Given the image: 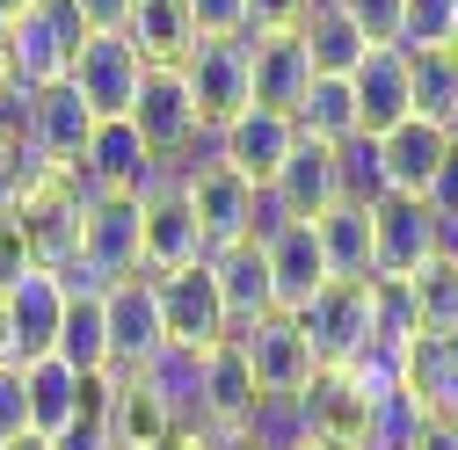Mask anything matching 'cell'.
Instances as JSON below:
<instances>
[{
  "instance_id": "obj_1",
  "label": "cell",
  "mask_w": 458,
  "mask_h": 450,
  "mask_svg": "<svg viewBox=\"0 0 458 450\" xmlns=\"http://www.w3.org/2000/svg\"><path fill=\"white\" fill-rule=\"evenodd\" d=\"M81 15L66 0H22V8L0 22V51H8V88L37 95V88H59L73 66V44H81Z\"/></svg>"
},
{
  "instance_id": "obj_2",
  "label": "cell",
  "mask_w": 458,
  "mask_h": 450,
  "mask_svg": "<svg viewBox=\"0 0 458 450\" xmlns=\"http://www.w3.org/2000/svg\"><path fill=\"white\" fill-rule=\"evenodd\" d=\"M66 298L73 284L59 269H22L0 284V363H37L59 349V320H66Z\"/></svg>"
},
{
  "instance_id": "obj_3",
  "label": "cell",
  "mask_w": 458,
  "mask_h": 450,
  "mask_svg": "<svg viewBox=\"0 0 458 450\" xmlns=\"http://www.w3.org/2000/svg\"><path fill=\"white\" fill-rule=\"evenodd\" d=\"M292 320H299V334H306V349H313L320 371H342V363L371 356V284H342V276H327Z\"/></svg>"
},
{
  "instance_id": "obj_4",
  "label": "cell",
  "mask_w": 458,
  "mask_h": 450,
  "mask_svg": "<svg viewBox=\"0 0 458 450\" xmlns=\"http://www.w3.org/2000/svg\"><path fill=\"white\" fill-rule=\"evenodd\" d=\"M182 88H190V109L204 131H225L248 109V37H197L182 59H175Z\"/></svg>"
},
{
  "instance_id": "obj_5",
  "label": "cell",
  "mask_w": 458,
  "mask_h": 450,
  "mask_svg": "<svg viewBox=\"0 0 458 450\" xmlns=\"http://www.w3.org/2000/svg\"><path fill=\"white\" fill-rule=\"evenodd\" d=\"M139 73H146V59H139V44L124 29H88L73 44L66 88L88 102V117H124L131 95H139Z\"/></svg>"
},
{
  "instance_id": "obj_6",
  "label": "cell",
  "mask_w": 458,
  "mask_h": 450,
  "mask_svg": "<svg viewBox=\"0 0 458 450\" xmlns=\"http://www.w3.org/2000/svg\"><path fill=\"white\" fill-rule=\"evenodd\" d=\"M124 124L139 131V146H146L153 160H182L197 138H211V131L197 124L190 88H182L175 66H146V73H139V95H131V109H124Z\"/></svg>"
},
{
  "instance_id": "obj_7",
  "label": "cell",
  "mask_w": 458,
  "mask_h": 450,
  "mask_svg": "<svg viewBox=\"0 0 458 450\" xmlns=\"http://www.w3.org/2000/svg\"><path fill=\"white\" fill-rule=\"evenodd\" d=\"M153 298H160V334H167L175 349H211V342H225V334H233V320H225V305H218L211 254L190 262V269L153 276Z\"/></svg>"
},
{
  "instance_id": "obj_8",
  "label": "cell",
  "mask_w": 458,
  "mask_h": 450,
  "mask_svg": "<svg viewBox=\"0 0 458 450\" xmlns=\"http://www.w3.org/2000/svg\"><path fill=\"white\" fill-rule=\"evenodd\" d=\"M182 196L197 211V233L204 247H233V240H255V225H262V189L241 182L225 160H204L182 175Z\"/></svg>"
},
{
  "instance_id": "obj_9",
  "label": "cell",
  "mask_w": 458,
  "mask_h": 450,
  "mask_svg": "<svg viewBox=\"0 0 458 450\" xmlns=\"http://www.w3.org/2000/svg\"><path fill=\"white\" fill-rule=\"evenodd\" d=\"M88 131H95V117H88V102H81L66 80L22 95V153H30L37 167H51V175H73V167H81Z\"/></svg>"
},
{
  "instance_id": "obj_10",
  "label": "cell",
  "mask_w": 458,
  "mask_h": 450,
  "mask_svg": "<svg viewBox=\"0 0 458 450\" xmlns=\"http://www.w3.org/2000/svg\"><path fill=\"white\" fill-rule=\"evenodd\" d=\"M102 320H109V371H139L167 334H160V298L153 269H131L117 284H102Z\"/></svg>"
},
{
  "instance_id": "obj_11",
  "label": "cell",
  "mask_w": 458,
  "mask_h": 450,
  "mask_svg": "<svg viewBox=\"0 0 458 450\" xmlns=\"http://www.w3.org/2000/svg\"><path fill=\"white\" fill-rule=\"evenodd\" d=\"M233 342H241V356H248V371H255V392H284V400H292V392H306L313 371H320L292 312H269V320L241 327Z\"/></svg>"
},
{
  "instance_id": "obj_12",
  "label": "cell",
  "mask_w": 458,
  "mask_h": 450,
  "mask_svg": "<svg viewBox=\"0 0 458 450\" xmlns=\"http://www.w3.org/2000/svg\"><path fill=\"white\" fill-rule=\"evenodd\" d=\"M437 254V211L422 196H378L371 204V276H415Z\"/></svg>"
},
{
  "instance_id": "obj_13",
  "label": "cell",
  "mask_w": 458,
  "mask_h": 450,
  "mask_svg": "<svg viewBox=\"0 0 458 450\" xmlns=\"http://www.w3.org/2000/svg\"><path fill=\"white\" fill-rule=\"evenodd\" d=\"M218 138V160L233 167L241 182H255V189H269L276 182V167L292 160V146H299V124L292 117H276V109H241L225 131H211Z\"/></svg>"
},
{
  "instance_id": "obj_14",
  "label": "cell",
  "mask_w": 458,
  "mask_h": 450,
  "mask_svg": "<svg viewBox=\"0 0 458 450\" xmlns=\"http://www.w3.org/2000/svg\"><path fill=\"white\" fill-rule=\"evenodd\" d=\"M313 66H306V44L299 29H255L248 37V109H276L292 117L299 95H306Z\"/></svg>"
},
{
  "instance_id": "obj_15",
  "label": "cell",
  "mask_w": 458,
  "mask_h": 450,
  "mask_svg": "<svg viewBox=\"0 0 458 450\" xmlns=\"http://www.w3.org/2000/svg\"><path fill=\"white\" fill-rule=\"evenodd\" d=\"M350 95H357V131L378 138L400 117H415V95H408V51L400 44H371L364 59L350 66Z\"/></svg>"
},
{
  "instance_id": "obj_16",
  "label": "cell",
  "mask_w": 458,
  "mask_h": 450,
  "mask_svg": "<svg viewBox=\"0 0 458 450\" xmlns=\"http://www.w3.org/2000/svg\"><path fill=\"white\" fill-rule=\"evenodd\" d=\"M262 262H269V291H276V312H299L320 284H327V254L313 240V218H284L262 233Z\"/></svg>"
},
{
  "instance_id": "obj_17",
  "label": "cell",
  "mask_w": 458,
  "mask_h": 450,
  "mask_svg": "<svg viewBox=\"0 0 458 450\" xmlns=\"http://www.w3.org/2000/svg\"><path fill=\"white\" fill-rule=\"evenodd\" d=\"M255 371H248V356H241V342L225 334V342H211L204 356H197V414L211 421V429H248V414H255Z\"/></svg>"
},
{
  "instance_id": "obj_18",
  "label": "cell",
  "mask_w": 458,
  "mask_h": 450,
  "mask_svg": "<svg viewBox=\"0 0 458 450\" xmlns=\"http://www.w3.org/2000/svg\"><path fill=\"white\" fill-rule=\"evenodd\" d=\"M139 204H146L139 247H146V269H153V276L190 269V262H204V254H211V247H204V233H197V211H190L182 182H167V189H153V196H139Z\"/></svg>"
},
{
  "instance_id": "obj_19",
  "label": "cell",
  "mask_w": 458,
  "mask_h": 450,
  "mask_svg": "<svg viewBox=\"0 0 458 450\" xmlns=\"http://www.w3.org/2000/svg\"><path fill=\"white\" fill-rule=\"evenodd\" d=\"M400 371V392L422 407V414H458V334H415V342H400L393 356Z\"/></svg>"
},
{
  "instance_id": "obj_20",
  "label": "cell",
  "mask_w": 458,
  "mask_h": 450,
  "mask_svg": "<svg viewBox=\"0 0 458 450\" xmlns=\"http://www.w3.org/2000/svg\"><path fill=\"white\" fill-rule=\"evenodd\" d=\"M371 146H378V167H386V196H422L429 175H437V160L451 153V131L429 124V117H400Z\"/></svg>"
},
{
  "instance_id": "obj_21",
  "label": "cell",
  "mask_w": 458,
  "mask_h": 450,
  "mask_svg": "<svg viewBox=\"0 0 458 450\" xmlns=\"http://www.w3.org/2000/svg\"><path fill=\"white\" fill-rule=\"evenodd\" d=\"M269 204L284 218H320L327 204H342V167H335V146H313L299 138L292 160L276 167V182H269Z\"/></svg>"
},
{
  "instance_id": "obj_22",
  "label": "cell",
  "mask_w": 458,
  "mask_h": 450,
  "mask_svg": "<svg viewBox=\"0 0 458 450\" xmlns=\"http://www.w3.org/2000/svg\"><path fill=\"white\" fill-rule=\"evenodd\" d=\"M211 276H218V305H225V320H233V334L276 312V291H269V262H262V240L211 247Z\"/></svg>"
},
{
  "instance_id": "obj_23",
  "label": "cell",
  "mask_w": 458,
  "mask_h": 450,
  "mask_svg": "<svg viewBox=\"0 0 458 450\" xmlns=\"http://www.w3.org/2000/svg\"><path fill=\"white\" fill-rule=\"evenodd\" d=\"M81 371H66L59 356H37L22 363V392H30V436L44 443H59L66 429H81Z\"/></svg>"
},
{
  "instance_id": "obj_24",
  "label": "cell",
  "mask_w": 458,
  "mask_h": 450,
  "mask_svg": "<svg viewBox=\"0 0 458 450\" xmlns=\"http://www.w3.org/2000/svg\"><path fill=\"white\" fill-rule=\"evenodd\" d=\"M313 240L327 254V276H342V284H371V204H327L313 218Z\"/></svg>"
},
{
  "instance_id": "obj_25",
  "label": "cell",
  "mask_w": 458,
  "mask_h": 450,
  "mask_svg": "<svg viewBox=\"0 0 458 450\" xmlns=\"http://www.w3.org/2000/svg\"><path fill=\"white\" fill-rule=\"evenodd\" d=\"M292 124L299 138L313 146H342V138H357V95H350V73H313L299 109H292Z\"/></svg>"
},
{
  "instance_id": "obj_26",
  "label": "cell",
  "mask_w": 458,
  "mask_h": 450,
  "mask_svg": "<svg viewBox=\"0 0 458 450\" xmlns=\"http://www.w3.org/2000/svg\"><path fill=\"white\" fill-rule=\"evenodd\" d=\"M59 356L66 371H81V378H95V371H109V320H102V291H88V284H73V298H66V320H59Z\"/></svg>"
},
{
  "instance_id": "obj_27",
  "label": "cell",
  "mask_w": 458,
  "mask_h": 450,
  "mask_svg": "<svg viewBox=\"0 0 458 450\" xmlns=\"http://www.w3.org/2000/svg\"><path fill=\"white\" fill-rule=\"evenodd\" d=\"M124 37L139 44L146 66H175L182 51L197 44V22H190V0H131V22Z\"/></svg>"
},
{
  "instance_id": "obj_28",
  "label": "cell",
  "mask_w": 458,
  "mask_h": 450,
  "mask_svg": "<svg viewBox=\"0 0 458 450\" xmlns=\"http://www.w3.org/2000/svg\"><path fill=\"white\" fill-rule=\"evenodd\" d=\"M400 51H408V44H400ZM408 95H415V117H429V124L451 131V117H458V44L408 51Z\"/></svg>"
},
{
  "instance_id": "obj_29",
  "label": "cell",
  "mask_w": 458,
  "mask_h": 450,
  "mask_svg": "<svg viewBox=\"0 0 458 450\" xmlns=\"http://www.w3.org/2000/svg\"><path fill=\"white\" fill-rule=\"evenodd\" d=\"M299 44H306V66L313 73H350L357 59H364V37H357V22L335 8V0H313V8L299 15Z\"/></svg>"
},
{
  "instance_id": "obj_30",
  "label": "cell",
  "mask_w": 458,
  "mask_h": 450,
  "mask_svg": "<svg viewBox=\"0 0 458 450\" xmlns=\"http://www.w3.org/2000/svg\"><path fill=\"white\" fill-rule=\"evenodd\" d=\"M400 291H408L415 334H458V262L429 254L415 276H400Z\"/></svg>"
},
{
  "instance_id": "obj_31",
  "label": "cell",
  "mask_w": 458,
  "mask_h": 450,
  "mask_svg": "<svg viewBox=\"0 0 458 450\" xmlns=\"http://www.w3.org/2000/svg\"><path fill=\"white\" fill-rule=\"evenodd\" d=\"M335 167H342V196H350V204H378L386 196V167H378V146L364 131L335 146Z\"/></svg>"
},
{
  "instance_id": "obj_32",
  "label": "cell",
  "mask_w": 458,
  "mask_h": 450,
  "mask_svg": "<svg viewBox=\"0 0 458 450\" xmlns=\"http://www.w3.org/2000/svg\"><path fill=\"white\" fill-rule=\"evenodd\" d=\"M400 44H458V0H400Z\"/></svg>"
},
{
  "instance_id": "obj_33",
  "label": "cell",
  "mask_w": 458,
  "mask_h": 450,
  "mask_svg": "<svg viewBox=\"0 0 458 450\" xmlns=\"http://www.w3.org/2000/svg\"><path fill=\"white\" fill-rule=\"evenodd\" d=\"M364 44H400V0H335Z\"/></svg>"
},
{
  "instance_id": "obj_34",
  "label": "cell",
  "mask_w": 458,
  "mask_h": 450,
  "mask_svg": "<svg viewBox=\"0 0 458 450\" xmlns=\"http://www.w3.org/2000/svg\"><path fill=\"white\" fill-rule=\"evenodd\" d=\"M30 436V392H22V363H0V443Z\"/></svg>"
},
{
  "instance_id": "obj_35",
  "label": "cell",
  "mask_w": 458,
  "mask_h": 450,
  "mask_svg": "<svg viewBox=\"0 0 458 450\" xmlns=\"http://www.w3.org/2000/svg\"><path fill=\"white\" fill-rule=\"evenodd\" d=\"M197 37H248V0H190Z\"/></svg>"
},
{
  "instance_id": "obj_36",
  "label": "cell",
  "mask_w": 458,
  "mask_h": 450,
  "mask_svg": "<svg viewBox=\"0 0 458 450\" xmlns=\"http://www.w3.org/2000/svg\"><path fill=\"white\" fill-rule=\"evenodd\" d=\"M306 8H313V0H248V37L255 29H299Z\"/></svg>"
},
{
  "instance_id": "obj_37",
  "label": "cell",
  "mask_w": 458,
  "mask_h": 450,
  "mask_svg": "<svg viewBox=\"0 0 458 450\" xmlns=\"http://www.w3.org/2000/svg\"><path fill=\"white\" fill-rule=\"evenodd\" d=\"M81 15V29H124L131 22V0H66Z\"/></svg>"
},
{
  "instance_id": "obj_38",
  "label": "cell",
  "mask_w": 458,
  "mask_h": 450,
  "mask_svg": "<svg viewBox=\"0 0 458 450\" xmlns=\"http://www.w3.org/2000/svg\"><path fill=\"white\" fill-rule=\"evenodd\" d=\"M408 450H458V421L422 414V429H415V443H408Z\"/></svg>"
},
{
  "instance_id": "obj_39",
  "label": "cell",
  "mask_w": 458,
  "mask_h": 450,
  "mask_svg": "<svg viewBox=\"0 0 458 450\" xmlns=\"http://www.w3.org/2000/svg\"><path fill=\"white\" fill-rule=\"evenodd\" d=\"M0 450H51L44 436H15V443H0Z\"/></svg>"
},
{
  "instance_id": "obj_40",
  "label": "cell",
  "mask_w": 458,
  "mask_h": 450,
  "mask_svg": "<svg viewBox=\"0 0 458 450\" xmlns=\"http://www.w3.org/2000/svg\"><path fill=\"white\" fill-rule=\"evenodd\" d=\"M15 8H22V0H0V22H8V15H15Z\"/></svg>"
},
{
  "instance_id": "obj_41",
  "label": "cell",
  "mask_w": 458,
  "mask_h": 450,
  "mask_svg": "<svg viewBox=\"0 0 458 450\" xmlns=\"http://www.w3.org/2000/svg\"><path fill=\"white\" fill-rule=\"evenodd\" d=\"M299 450H313V443H299Z\"/></svg>"
},
{
  "instance_id": "obj_42",
  "label": "cell",
  "mask_w": 458,
  "mask_h": 450,
  "mask_svg": "<svg viewBox=\"0 0 458 450\" xmlns=\"http://www.w3.org/2000/svg\"><path fill=\"white\" fill-rule=\"evenodd\" d=\"M451 131H458V117H451Z\"/></svg>"
}]
</instances>
